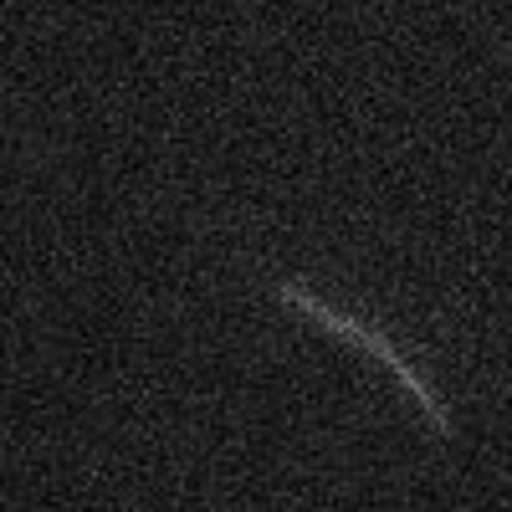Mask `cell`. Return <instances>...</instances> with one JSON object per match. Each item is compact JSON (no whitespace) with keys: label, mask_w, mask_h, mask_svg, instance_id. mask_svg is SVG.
<instances>
[{"label":"cell","mask_w":512,"mask_h":512,"mask_svg":"<svg viewBox=\"0 0 512 512\" xmlns=\"http://www.w3.org/2000/svg\"><path fill=\"white\" fill-rule=\"evenodd\" d=\"M267 297H272L277 308H287V313H297V318L318 323L323 333L349 338L354 349H369V354H374V359H379V364L410 390V400L420 405L425 425H431V436H436V441H451V410H446V400L436 395L431 374H425V369L400 349V338H395V333H384L379 323H364V318H354V313H338L328 297H318V292L303 287V282H287V277H272V282H267Z\"/></svg>","instance_id":"1"}]
</instances>
